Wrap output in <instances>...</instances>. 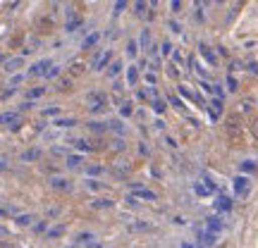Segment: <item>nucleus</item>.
Instances as JSON below:
<instances>
[{
  "label": "nucleus",
  "instance_id": "obj_39",
  "mask_svg": "<svg viewBox=\"0 0 258 248\" xmlns=\"http://www.w3.org/2000/svg\"><path fill=\"white\" fill-rule=\"evenodd\" d=\"M144 79H146V84H148V86H151V89H153V86H156V84H158V74L153 72V69H148V72H146V76H144Z\"/></svg>",
  "mask_w": 258,
  "mask_h": 248
},
{
  "label": "nucleus",
  "instance_id": "obj_25",
  "mask_svg": "<svg viewBox=\"0 0 258 248\" xmlns=\"http://www.w3.org/2000/svg\"><path fill=\"white\" fill-rule=\"evenodd\" d=\"M62 234H64V224H57V227H50L46 231V239H60Z\"/></svg>",
  "mask_w": 258,
  "mask_h": 248
},
{
  "label": "nucleus",
  "instance_id": "obj_6",
  "mask_svg": "<svg viewBox=\"0 0 258 248\" xmlns=\"http://www.w3.org/2000/svg\"><path fill=\"white\" fill-rule=\"evenodd\" d=\"M0 124L3 127L12 129V131H17L19 127H22V117H19V112H0Z\"/></svg>",
  "mask_w": 258,
  "mask_h": 248
},
{
  "label": "nucleus",
  "instance_id": "obj_59",
  "mask_svg": "<svg viewBox=\"0 0 258 248\" xmlns=\"http://www.w3.org/2000/svg\"><path fill=\"white\" fill-rule=\"evenodd\" d=\"M139 153H141V155H148V148L141 143V146H139Z\"/></svg>",
  "mask_w": 258,
  "mask_h": 248
},
{
  "label": "nucleus",
  "instance_id": "obj_57",
  "mask_svg": "<svg viewBox=\"0 0 258 248\" xmlns=\"http://www.w3.org/2000/svg\"><path fill=\"white\" fill-rule=\"evenodd\" d=\"M31 108H34V103H31V101H27V103H22V110H31Z\"/></svg>",
  "mask_w": 258,
  "mask_h": 248
},
{
  "label": "nucleus",
  "instance_id": "obj_13",
  "mask_svg": "<svg viewBox=\"0 0 258 248\" xmlns=\"http://www.w3.org/2000/svg\"><path fill=\"white\" fill-rule=\"evenodd\" d=\"M64 165L70 167V170H82L84 167V157L79 153H70V155L64 157Z\"/></svg>",
  "mask_w": 258,
  "mask_h": 248
},
{
  "label": "nucleus",
  "instance_id": "obj_44",
  "mask_svg": "<svg viewBox=\"0 0 258 248\" xmlns=\"http://www.w3.org/2000/svg\"><path fill=\"white\" fill-rule=\"evenodd\" d=\"M70 84H72V76H64V79H60L57 89H60V91H67V89H70Z\"/></svg>",
  "mask_w": 258,
  "mask_h": 248
},
{
  "label": "nucleus",
  "instance_id": "obj_40",
  "mask_svg": "<svg viewBox=\"0 0 258 248\" xmlns=\"http://www.w3.org/2000/svg\"><path fill=\"white\" fill-rule=\"evenodd\" d=\"M165 69H167V76H170V79H179V69H177L175 62H170Z\"/></svg>",
  "mask_w": 258,
  "mask_h": 248
},
{
  "label": "nucleus",
  "instance_id": "obj_45",
  "mask_svg": "<svg viewBox=\"0 0 258 248\" xmlns=\"http://www.w3.org/2000/svg\"><path fill=\"white\" fill-rule=\"evenodd\" d=\"M43 115H46V117H57V115H60V108H57V105H53V108H46V110H43Z\"/></svg>",
  "mask_w": 258,
  "mask_h": 248
},
{
  "label": "nucleus",
  "instance_id": "obj_55",
  "mask_svg": "<svg viewBox=\"0 0 258 248\" xmlns=\"http://www.w3.org/2000/svg\"><path fill=\"white\" fill-rule=\"evenodd\" d=\"M55 215H60V208H50L48 210V217H55Z\"/></svg>",
  "mask_w": 258,
  "mask_h": 248
},
{
  "label": "nucleus",
  "instance_id": "obj_36",
  "mask_svg": "<svg viewBox=\"0 0 258 248\" xmlns=\"http://www.w3.org/2000/svg\"><path fill=\"white\" fill-rule=\"evenodd\" d=\"M160 53H163V55H172V53H175V46H172V43H170V41H163V43H160Z\"/></svg>",
  "mask_w": 258,
  "mask_h": 248
},
{
  "label": "nucleus",
  "instance_id": "obj_24",
  "mask_svg": "<svg viewBox=\"0 0 258 248\" xmlns=\"http://www.w3.org/2000/svg\"><path fill=\"white\" fill-rule=\"evenodd\" d=\"M84 172L89 175V179H93V177L105 175V167H103V165H89V167H84Z\"/></svg>",
  "mask_w": 258,
  "mask_h": 248
},
{
  "label": "nucleus",
  "instance_id": "obj_46",
  "mask_svg": "<svg viewBox=\"0 0 258 248\" xmlns=\"http://www.w3.org/2000/svg\"><path fill=\"white\" fill-rule=\"evenodd\" d=\"M55 76H60V67H55V64H53V67L46 72V79H55Z\"/></svg>",
  "mask_w": 258,
  "mask_h": 248
},
{
  "label": "nucleus",
  "instance_id": "obj_43",
  "mask_svg": "<svg viewBox=\"0 0 258 248\" xmlns=\"http://www.w3.org/2000/svg\"><path fill=\"white\" fill-rule=\"evenodd\" d=\"M124 8H129V3H127V0H117V3L112 5V12H115V15H120V12H122Z\"/></svg>",
  "mask_w": 258,
  "mask_h": 248
},
{
  "label": "nucleus",
  "instance_id": "obj_64",
  "mask_svg": "<svg viewBox=\"0 0 258 248\" xmlns=\"http://www.w3.org/2000/svg\"><path fill=\"white\" fill-rule=\"evenodd\" d=\"M64 248H74V246H64Z\"/></svg>",
  "mask_w": 258,
  "mask_h": 248
},
{
  "label": "nucleus",
  "instance_id": "obj_50",
  "mask_svg": "<svg viewBox=\"0 0 258 248\" xmlns=\"http://www.w3.org/2000/svg\"><path fill=\"white\" fill-rule=\"evenodd\" d=\"M22 79H24V76H22V74H15V76H12V79H10V86H12V89H15V86H17V84H22Z\"/></svg>",
  "mask_w": 258,
  "mask_h": 248
},
{
  "label": "nucleus",
  "instance_id": "obj_32",
  "mask_svg": "<svg viewBox=\"0 0 258 248\" xmlns=\"http://www.w3.org/2000/svg\"><path fill=\"white\" fill-rule=\"evenodd\" d=\"M93 241H96V236L89 234V231H82V234L77 236V243H84V246H89V243H93Z\"/></svg>",
  "mask_w": 258,
  "mask_h": 248
},
{
  "label": "nucleus",
  "instance_id": "obj_30",
  "mask_svg": "<svg viewBox=\"0 0 258 248\" xmlns=\"http://www.w3.org/2000/svg\"><path fill=\"white\" fill-rule=\"evenodd\" d=\"M86 127H89V131H93V134H103V131L108 129V124H105V122H89Z\"/></svg>",
  "mask_w": 258,
  "mask_h": 248
},
{
  "label": "nucleus",
  "instance_id": "obj_1",
  "mask_svg": "<svg viewBox=\"0 0 258 248\" xmlns=\"http://www.w3.org/2000/svg\"><path fill=\"white\" fill-rule=\"evenodd\" d=\"M225 129H227V136H230L234 143H239V141H241V134H244V124H241V117H239V115H230V117H227V124H225Z\"/></svg>",
  "mask_w": 258,
  "mask_h": 248
},
{
  "label": "nucleus",
  "instance_id": "obj_33",
  "mask_svg": "<svg viewBox=\"0 0 258 248\" xmlns=\"http://www.w3.org/2000/svg\"><path fill=\"white\" fill-rule=\"evenodd\" d=\"M146 8H148V3H144V0L134 3V15L137 17H146Z\"/></svg>",
  "mask_w": 258,
  "mask_h": 248
},
{
  "label": "nucleus",
  "instance_id": "obj_3",
  "mask_svg": "<svg viewBox=\"0 0 258 248\" xmlns=\"http://www.w3.org/2000/svg\"><path fill=\"white\" fill-rule=\"evenodd\" d=\"M129 189H132V196L134 198H141V201H158L156 191H151V189H146V186H141L139 182H129Z\"/></svg>",
  "mask_w": 258,
  "mask_h": 248
},
{
  "label": "nucleus",
  "instance_id": "obj_8",
  "mask_svg": "<svg viewBox=\"0 0 258 248\" xmlns=\"http://www.w3.org/2000/svg\"><path fill=\"white\" fill-rule=\"evenodd\" d=\"M127 229L132 231V234H148V231H153L156 227L146 220H134V222H129L127 224Z\"/></svg>",
  "mask_w": 258,
  "mask_h": 248
},
{
  "label": "nucleus",
  "instance_id": "obj_5",
  "mask_svg": "<svg viewBox=\"0 0 258 248\" xmlns=\"http://www.w3.org/2000/svg\"><path fill=\"white\" fill-rule=\"evenodd\" d=\"M50 67H53V60H48V57L36 60V62L27 69V76H46V72L50 69Z\"/></svg>",
  "mask_w": 258,
  "mask_h": 248
},
{
  "label": "nucleus",
  "instance_id": "obj_63",
  "mask_svg": "<svg viewBox=\"0 0 258 248\" xmlns=\"http://www.w3.org/2000/svg\"><path fill=\"white\" fill-rule=\"evenodd\" d=\"M0 62H3V64H5V55H0Z\"/></svg>",
  "mask_w": 258,
  "mask_h": 248
},
{
  "label": "nucleus",
  "instance_id": "obj_14",
  "mask_svg": "<svg viewBox=\"0 0 258 248\" xmlns=\"http://www.w3.org/2000/svg\"><path fill=\"white\" fill-rule=\"evenodd\" d=\"M206 108H208V115H211V120H218L222 115V101L220 98H215V101L206 103Z\"/></svg>",
  "mask_w": 258,
  "mask_h": 248
},
{
  "label": "nucleus",
  "instance_id": "obj_52",
  "mask_svg": "<svg viewBox=\"0 0 258 248\" xmlns=\"http://www.w3.org/2000/svg\"><path fill=\"white\" fill-rule=\"evenodd\" d=\"M10 212H12V208H0V220L10 217Z\"/></svg>",
  "mask_w": 258,
  "mask_h": 248
},
{
  "label": "nucleus",
  "instance_id": "obj_15",
  "mask_svg": "<svg viewBox=\"0 0 258 248\" xmlns=\"http://www.w3.org/2000/svg\"><path fill=\"white\" fill-rule=\"evenodd\" d=\"M98 41H101V31H93V34H89V36L84 38L82 48H84V50H91V48L98 46Z\"/></svg>",
  "mask_w": 258,
  "mask_h": 248
},
{
  "label": "nucleus",
  "instance_id": "obj_56",
  "mask_svg": "<svg viewBox=\"0 0 258 248\" xmlns=\"http://www.w3.org/2000/svg\"><path fill=\"white\" fill-rule=\"evenodd\" d=\"M124 201H127V205H139V203H137V198H134V196H127Z\"/></svg>",
  "mask_w": 258,
  "mask_h": 248
},
{
  "label": "nucleus",
  "instance_id": "obj_17",
  "mask_svg": "<svg viewBox=\"0 0 258 248\" xmlns=\"http://www.w3.org/2000/svg\"><path fill=\"white\" fill-rule=\"evenodd\" d=\"M72 146L77 148V150H82V153H89V150H98V148L93 146L91 141H86V138H74Z\"/></svg>",
  "mask_w": 258,
  "mask_h": 248
},
{
  "label": "nucleus",
  "instance_id": "obj_42",
  "mask_svg": "<svg viewBox=\"0 0 258 248\" xmlns=\"http://www.w3.org/2000/svg\"><path fill=\"white\" fill-rule=\"evenodd\" d=\"M256 170H258V165L253 160H246V162L241 165V172H246V175H249V172H256Z\"/></svg>",
  "mask_w": 258,
  "mask_h": 248
},
{
  "label": "nucleus",
  "instance_id": "obj_27",
  "mask_svg": "<svg viewBox=\"0 0 258 248\" xmlns=\"http://www.w3.org/2000/svg\"><path fill=\"white\" fill-rule=\"evenodd\" d=\"M46 93V86H36V89H29L27 91V101H36V98H41Z\"/></svg>",
  "mask_w": 258,
  "mask_h": 248
},
{
  "label": "nucleus",
  "instance_id": "obj_34",
  "mask_svg": "<svg viewBox=\"0 0 258 248\" xmlns=\"http://www.w3.org/2000/svg\"><path fill=\"white\" fill-rule=\"evenodd\" d=\"M220 229H222V222L218 217H208V231L215 234V231H220Z\"/></svg>",
  "mask_w": 258,
  "mask_h": 248
},
{
  "label": "nucleus",
  "instance_id": "obj_51",
  "mask_svg": "<svg viewBox=\"0 0 258 248\" xmlns=\"http://www.w3.org/2000/svg\"><path fill=\"white\" fill-rule=\"evenodd\" d=\"M170 8H172V12H182V3H179V0H172Z\"/></svg>",
  "mask_w": 258,
  "mask_h": 248
},
{
  "label": "nucleus",
  "instance_id": "obj_9",
  "mask_svg": "<svg viewBox=\"0 0 258 248\" xmlns=\"http://www.w3.org/2000/svg\"><path fill=\"white\" fill-rule=\"evenodd\" d=\"M199 53H201L203 60L211 64V67H215V64H218V55H215V50H213L211 46H206V43H199Z\"/></svg>",
  "mask_w": 258,
  "mask_h": 248
},
{
  "label": "nucleus",
  "instance_id": "obj_28",
  "mask_svg": "<svg viewBox=\"0 0 258 248\" xmlns=\"http://www.w3.org/2000/svg\"><path fill=\"white\" fill-rule=\"evenodd\" d=\"M122 69H124V64H122V60H115V62H112L110 67H108V76H112V79H115V76H117V74H120Z\"/></svg>",
  "mask_w": 258,
  "mask_h": 248
},
{
  "label": "nucleus",
  "instance_id": "obj_61",
  "mask_svg": "<svg viewBox=\"0 0 258 248\" xmlns=\"http://www.w3.org/2000/svg\"><path fill=\"white\" fill-rule=\"evenodd\" d=\"M86 248H101V243H98V241H93V243H89Z\"/></svg>",
  "mask_w": 258,
  "mask_h": 248
},
{
  "label": "nucleus",
  "instance_id": "obj_22",
  "mask_svg": "<svg viewBox=\"0 0 258 248\" xmlns=\"http://www.w3.org/2000/svg\"><path fill=\"white\" fill-rule=\"evenodd\" d=\"M132 115H134V103H132V101H124L120 105V117H122V120H129Z\"/></svg>",
  "mask_w": 258,
  "mask_h": 248
},
{
  "label": "nucleus",
  "instance_id": "obj_18",
  "mask_svg": "<svg viewBox=\"0 0 258 248\" xmlns=\"http://www.w3.org/2000/svg\"><path fill=\"white\" fill-rule=\"evenodd\" d=\"M112 205H115V201H110V198H96V201H91V210H110Z\"/></svg>",
  "mask_w": 258,
  "mask_h": 248
},
{
  "label": "nucleus",
  "instance_id": "obj_62",
  "mask_svg": "<svg viewBox=\"0 0 258 248\" xmlns=\"http://www.w3.org/2000/svg\"><path fill=\"white\" fill-rule=\"evenodd\" d=\"M0 236H8V229H5V227H0Z\"/></svg>",
  "mask_w": 258,
  "mask_h": 248
},
{
  "label": "nucleus",
  "instance_id": "obj_47",
  "mask_svg": "<svg viewBox=\"0 0 258 248\" xmlns=\"http://www.w3.org/2000/svg\"><path fill=\"white\" fill-rule=\"evenodd\" d=\"M218 208H220V210H230V208H232V201H230V198H220Z\"/></svg>",
  "mask_w": 258,
  "mask_h": 248
},
{
  "label": "nucleus",
  "instance_id": "obj_2",
  "mask_svg": "<svg viewBox=\"0 0 258 248\" xmlns=\"http://www.w3.org/2000/svg\"><path fill=\"white\" fill-rule=\"evenodd\" d=\"M105 105H108V96L101 91H91L86 96V108L91 112H105Z\"/></svg>",
  "mask_w": 258,
  "mask_h": 248
},
{
  "label": "nucleus",
  "instance_id": "obj_41",
  "mask_svg": "<svg viewBox=\"0 0 258 248\" xmlns=\"http://www.w3.org/2000/svg\"><path fill=\"white\" fill-rule=\"evenodd\" d=\"M105 124H108V129H112V131H117V134H122V131H124V127H122V122H120V120L105 122Z\"/></svg>",
  "mask_w": 258,
  "mask_h": 248
},
{
  "label": "nucleus",
  "instance_id": "obj_38",
  "mask_svg": "<svg viewBox=\"0 0 258 248\" xmlns=\"http://www.w3.org/2000/svg\"><path fill=\"white\" fill-rule=\"evenodd\" d=\"M227 91H230V93H237V91H239V81H237L232 74L227 76Z\"/></svg>",
  "mask_w": 258,
  "mask_h": 248
},
{
  "label": "nucleus",
  "instance_id": "obj_53",
  "mask_svg": "<svg viewBox=\"0 0 258 248\" xmlns=\"http://www.w3.org/2000/svg\"><path fill=\"white\" fill-rule=\"evenodd\" d=\"M112 143H115V150H124V141H122V138H117V141H112Z\"/></svg>",
  "mask_w": 258,
  "mask_h": 248
},
{
  "label": "nucleus",
  "instance_id": "obj_54",
  "mask_svg": "<svg viewBox=\"0 0 258 248\" xmlns=\"http://www.w3.org/2000/svg\"><path fill=\"white\" fill-rule=\"evenodd\" d=\"M165 143H167L170 148H177V141H175L172 136H165Z\"/></svg>",
  "mask_w": 258,
  "mask_h": 248
},
{
  "label": "nucleus",
  "instance_id": "obj_37",
  "mask_svg": "<svg viewBox=\"0 0 258 248\" xmlns=\"http://www.w3.org/2000/svg\"><path fill=\"white\" fill-rule=\"evenodd\" d=\"M31 229H34V234H43V231H48V220H38Z\"/></svg>",
  "mask_w": 258,
  "mask_h": 248
},
{
  "label": "nucleus",
  "instance_id": "obj_23",
  "mask_svg": "<svg viewBox=\"0 0 258 248\" xmlns=\"http://www.w3.org/2000/svg\"><path fill=\"white\" fill-rule=\"evenodd\" d=\"M112 175L117 177V179H124V177L129 175V165H127V162H115V167H112Z\"/></svg>",
  "mask_w": 258,
  "mask_h": 248
},
{
  "label": "nucleus",
  "instance_id": "obj_16",
  "mask_svg": "<svg viewBox=\"0 0 258 248\" xmlns=\"http://www.w3.org/2000/svg\"><path fill=\"white\" fill-rule=\"evenodd\" d=\"M82 24H84L82 15H72V17L67 19V24H64V31H67V34H72V31H77Z\"/></svg>",
  "mask_w": 258,
  "mask_h": 248
},
{
  "label": "nucleus",
  "instance_id": "obj_48",
  "mask_svg": "<svg viewBox=\"0 0 258 248\" xmlns=\"http://www.w3.org/2000/svg\"><path fill=\"white\" fill-rule=\"evenodd\" d=\"M167 27H170V31H172V34H182V27L177 24L175 19H172V22H167Z\"/></svg>",
  "mask_w": 258,
  "mask_h": 248
},
{
  "label": "nucleus",
  "instance_id": "obj_12",
  "mask_svg": "<svg viewBox=\"0 0 258 248\" xmlns=\"http://www.w3.org/2000/svg\"><path fill=\"white\" fill-rule=\"evenodd\" d=\"M41 157H43V150H41V148H29V150L22 153V162H38Z\"/></svg>",
  "mask_w": 258,
  "mask_h": 248
},
{
  "label": "nucleus",
  "instance_id": "obj_4",
  "mask_svg": "<svg viewBox=\"0 0 258 248\" xmlns=\"http://www.w3.org/2000/svg\"><path fill=\"white\" fill-rule=\"evenodd\" d=\"M48 186L53 191H60V193H70L74 189V182H70L67 177H50L48 179Z\"/></svg>",
  "mask_w": 258,
  "mask_h": 248
},
{
  "label": "nucleus",
  "instance_id": "obj_20",
  "mask_svg": "<svg viewBox=\"0 0 258 248\" xmlns=\"http://www.w3.org/2000/svg\"><path fill=\"white\" fill-rule=\"evenodd\" d=\"M79 122L74 120V117H57L55 122H53V127H57V129H72V127H77Z\"/></svg>",
  "mask_w": 258,
  "mask_h": 248
},
{
  "label": "nucleus",
  "instance_id": "obj_21",
  "mask_svg": "<svg viewBox=\"0 0 258 248\" xmlns=\"http://www.w3.org/2000/svg\"><path fill=\"white\" fill-rule=\"evenodd\" d=\"M139 84V67L137 64H129L127 67V86H137Z\"/></svg>",
  "mask_w": 258,
  "mask_h": 248
},
{
  "label": "nucleus",
  "instance_id": "obj_49",
  "mask_svg": "<svg viewBox=\"0 0 258 248\" xmlns=\"http://www.w3.org/2000/svg\"><path fill=\"white\" fill-rule=\"evenodd\" d=\"M170 103H172V105H175L177 110H184V103L179 101V98H177V96H170Z\"/></svg>",
  "mask_w": 258,
  "mask_h": 248
},
{
  "label": "nucleus",
  "instance_id": "obj_7",
  "mask_svg": "<svg viewBox=\"0 0 258 248\" xmlns=\"http://www.w3.org/2000/svg\"><path fill=\"white\" fill-rule=\"evenodd\" d=\"M110 60H112V48H110V50H103V53H98V55H96V60L91 62V69H93V72H103V69L110 64Z\"/></svg>",
  "mask_w": 258,
  "mask_h": 248
},
{
  "label": "nucleus",
  "instance_id": "obj_11",
  "mask_svg": "<svg viewBox=\"0 0 258 248\" xmlns=\"http://www.w3.org/2000/svg\"><path fill=\"white\" fill-rule=\"evenodd\" d=\"M249 186H251L249 177H237V179H234V193H237V196H246V193H249Z\"/></svg>",
  "mask_w": 258,
  "mask_h": 248
},
{
  "label": "nucleus",
  "instance_id": "obj_35",
  "mask_svg": "<svg viewBox=\"0 0 258 248\" xmlns=\"http://www.w3.org/2000/svg\"><path fill=\"white\" fill-rule=\"evenodd\" d=\"M148 43H151V31L144 29V31H141V38H139V48H148Z\"/></svg>",
  "mask_w": 258,
  "mask_h": 248
},
{
  "label": "nucleus",
  "instance_id": "obj_58",
  "mask_svg": "<svg viewBox=\"0 0 258 248\" xmlns=\"http://www.w3.org/2000/svg\"><path fill=\"white\" fill-rule=\"evenodd\" d=\"M84 72V64H74V74H82Z\"/></svg>",
  "mask_w": 258,
  "mask_h": 248
},
{
  "label": "nucleus",
  "instance_id": "obj_31",
  "mask_svg": "<svg viewBox=\"0 0 258 248\" xmlns=\"http://www.w3.org/2000/svg\"><path fill=\"white\" fill-rule=\"evenodd\" d=\"M84 186L89 189V191H105L108 186L101 184V182H96V179H89V182H84Z\"/></svg>",
  "mask_w": 258,
  "mask_h": 248
},
{
  "label": "nucleus",
  "instance_id": "obj_60",
  "mask_svg": "<svg viewBox=\"0 0 258 248\" xmlns=\"http://www.w3.org/2000/svg\"><path fill=\"white\" fill-rule=\"evenodd\" d=\"M5 170H8V162H5V160H0V172H5Z\"/></svg>",
  "mask_w": 258,
  "mask_h": 248
},
{
  "label": "nucleus",
  "instance_id": "obj_26",
  "mask_svg": "<svg viewBox=\"0 0 258 248\" xmlns=\"http://www.w3.org/2000/svg\"><path fill=\"white\" fill-rule=\"evenodd\" d=\"M124 53H127L129 60H134V57L139 55V43H137V41H132V38H129V43H127V48H124Z\"/></svg>",
  "mask_w": 258,
  "mask_h": 248
},
{
  "label": "nucleus",
  "instance_id": "obj_19",
  "mask_svg": "<svg viewBox=\"0 0 258 248\" xmlns=\"http://www.w3.org/2000/svg\"><path fill=\"white\" fill-rule=\"evenodd\" d=\"M34 220H36L34 215L22 212V215H17V217H15V224H17V227H34Z\"/></svg>",
  "mask_w": 258,
  "mask_h": 248
},
{
  "label": "nucleus",
  "instance_id": "obj_29",
  "mask_svg": "<svg viewBox=\"0 0 258 248\" xmlns=\"http://www.w3.org/2000/svg\"><path fill=\"white\" fill-rule=\"evenodd\" d=\"M151 108H153V112H158V115H163V112L167 110V103L163 101V98H156V101H151Z\"/></svg>",
  "mask_w": 258,
  "mask_h": 248
},
{
  "label": "nucleus",
  "instance_id": "obj_10",
  "mask_svg": "<svg viewBox=\"0 0 258 248\" xmlns=\"http://www.w3.org/2000/svg\"><path fill=\"white\" fill-rule=\"evenodd\" d=\"M19 67H24V57L22 55H15V57H8V60H5V64H3V69H5V72H17Z\"/></svg>",
  "mask_w": 258,
  "mask_h": 248
}]
</instances>
